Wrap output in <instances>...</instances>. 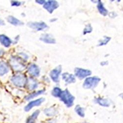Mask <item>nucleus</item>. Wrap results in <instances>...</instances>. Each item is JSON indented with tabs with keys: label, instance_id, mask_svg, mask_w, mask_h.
Returning a JSON list of instances; mask_svg holds the SVG:
<instances>
[{
	"label": "nucleus",
	"instance_id": "obj_32",
	"mask_svg": "<svg viewBox=\"0 0 123 123\" xmlns=\"http://www.w3.org/2000/svg\"><path fill=\"white\" fill-rule=\"evenodd\" d=\"M3 53V51L2 50H0V55Z\"/></svg>",
	"mask_w": 123,
	"mask_h": 123
},
{
	"label": "nucleus",
	"instance_id": "obj_13",
	"mask_svg": "<svg viewBox=\"0 0 123 123\" xmlns=\"http://www.w3.org/2000/svg\"><path fill=\"white\" fill-rule=\"evenodd\" d=\"M7 20L9 23H11V24L15 26H22L24 25V23L22 21L12 16H9L7 18Z\"/></svg>",
	"mask_w": 123,
	"mask_h": 123
},
{
	"label": "nucleus",
	"instance_id": "obj_18",
	"mask_svg": "<svg viewBox=\"0 0 123 123\" xmlns=\"http://www.w3.org/2000/svg\"><path fill=\"white\" fill-rule=\"evenodd\" d=\"M40 111L38 110L35 111L27 119L26 123H35L36 120L37 119L38 116L39 114Z\"/></svg>",
	"mask_w": 123,
	"mask_h": 123
},
{
	"label": "nucleus",
	"instance_id": "obj_28",
	"mask_svg": "<svg viewBox=\"0 0 123 123\" xmlns=\"http://www.w3.org/2000/svg\"><path fill=\"white\" fill-rule=\"evenodd\" d=\"M113 12H111V13H110V14H109V16L110 17H111V18H114V17H115V16H117V14H116V13H114V14H113Z\"/></svg>",
	"mask_w": 123,
	"mask_h": 123
},
{
	"label": "nucleus",
	"instance_id": "obj_11",
	"mask_svg": "<svg viewBox=\"0 0 123 123\" xmlns=\"http://www.w3.org/2000/svg\"><path fill=\"white\" fill-rule=\"evenodd\" d=\"M63 79L65 81L66 85L74 83L76 82V79L75 76L71 74H69L67 73H65L62 74Z\"/></svg>",
	"mask_w": 123,
	"mask_h": 123
},
{
	"label": "nucleus",
	"instance_id": "obj_22",
	"mask_svg": "<svg viewBox=\"0 0 123 123\" xmlns=\"http://www.w3.org/2000/svg\"><path fill=\"white\" fill-rule=\"evenodd\" d=\"M62 91L58 87H55L52 91V95L54 97L60 98Z\"/></svg>",
	"mask_w": 123,
	"mask_h": 123
},
{
	"label": "nucleus",
	"instance_id": "obj_30",
	"mask_svg": "<svg viewBox=\"0 0 123 123\" xmlns=\"http://www.w3.org/2000/svg\"><path fill=\"white\" fill-rule=\"evenodd\" d=\"M101 66H105V65H108V62L107 61L105 62H102L100 63Z\"/></svg>",
	"mask_w": 123,
	"mask_h": 123
},
{
	"label": "nucleus",
	"instance_id": "obj_27",
	"mask_svg": "<svg viewBox=\"0 0 123 123\" xmlns=\"http://www.w3.org/2000/svg\"><path fill=\"white\" fill-rule=\"evenodd\" d=\"M36 2L37 3H38L40 5H42L43 4H45V1H44V0H41V1H40V0H37V1H36Z\"/></svg>",
	"mask_w": 123,
	"mask_h": 123
},
{
	"label": "nucleus",
	"instance_id": "obj_8",
	"mask_svg": "<svg viewBox=\"0 0 123 123\" xmlns=\"http://www.w3.org/2000/svg\"><path fill=\"white\" fill-rule=\"evenodd\" d=\"M62 71V67L61 66H59L56 67L55 68L53 69L50 72V76L52 80L55 82H59V76Z\"/></svg>",
	"mask_w": 123,
	"mask_h": 123
},
{
	"label": "nucleus",
	"instance_id": "obj_5",
	"mask_svg": "<svg viewBox=\"0 0 123 123\" xmlns=\"http://www.w3.org/2000/svg\"><path fill=\"white\" fill-rule=\"evenodd\" d=\"M10 64H11L12 68L16 71H21L23 70L26 67L21 63V62L16 58H12L10 60Z\"/></svg>",
	"mask_w": 123,
	"mask_h": 123
},
{
	"label": "nucleus",
	"instance_id": "obj_26",
	"mask_svg": "<svg viewBox=\"0 0 123 123\" xmlns=\"http://www.w3.org/2000/svg\"><path fill=\"white\" fill-rule=\"evenodd\" d=\"M21 3L18 1H12V6H19L21 5Z\"/></svg>",
	"mask_w": 123,
	"mask_h": 123
},
{
	"label": "nucleus",
	"instance_id": "obj_25",
	"mask_svg": "<svg viewBox=\"0 0 123 123\" xmlns=\"http://www.w3.org/2000/svg\"><path fill=\"white\" fill-rule=\"evenodd\" d=\"M92 31H93V28H92L90 24H88L86 26L83 30V35H85L87 34L91 33L92 32Z\"/></svg>",
	"mask_w": 123,
	"mask_h": 123
},
{
	"label": "nucleus",
	"instance_id": "obj_3",
	"mask_svg": "<svg viewBox=\"0 0 123 123\" xmlns=\"http://www.w3.org/2000/svg\"><path fill=\"white\" fill-rule=\"evenodd\" d=\"M11 80L15 86L19 87H24L27 81L26 76L22 74H18L14 75L12 78Z\"/></svg>",
	"mask_w": 123,
	"mask_h": 123
},
{
	"label": "nucleus",
	"instance_id": "obj_12",
	"mask_svg": "<svg viewBox=\"0 0 123 123\" xmlns=\"http://www.w3.org/2000/svg\"><path fill=\"white\" fill-rule=\"evenodd\" d=\"M28 72L32 76L37 77L39 75L40 69L36 65L32 64L29 67Z\"/></svg>",
	"mask_w": 123,
	"mask_h": 123
},
{
	"label": "nucleus",
	"instance_id": "obj_14",
	"mask_svg": "<svg viewBox=\"0 0 123 123\" xmlns=\"http://www.w3.org/2000/svg\"><path fill=\"white\" fill-rule=\"evenodd\" d=\"M0 43L6 47H8L12 43V41L6 36L4 35H0Z\"/></svg>",
	"mask_w": 123,
	"mask_h": 123
},
{
	"label": "nucleus",
	"instance_id": "obj_29",
	"mask_svg": "<svg viewBox=\"0 0 123 123\" xmlns=\"http://www.w3.org/2000/svg\"><path fill=\"white\" fill-rule=\"evenodd\" d=\"M0 25H1V26L5 25V23L4 20H3L2 19H0Z\"/></svg>",
	"mask_w": 123,
	"mask_h": 123
},
{
	"label": "nucleus",
	"instance_id": "obj_23",
	"mask_svg": "<svg viewBox=\"0 0 123 123\" xmlns=\"http://www.w3.org/2000/svg\"><path fill=\"white\" fill-rule=\"evenodd\" d=\"M111 38L109 37L105 36L104 39L99 41V44H98V46H101L104 45H106L111 40Z\"/></svg>",
	"mask_w": 123,
	"mask_h": 123
},
{
	"label": "nucleus",
	"instance_id": "obj_19",
	"mask_svg": "<svg viewBox=\"0 0 123 123\" xmlns=\"http://www.w3.org/2000/svg\"><path fill=\"white\" fill-rule=\"evenodd\" d=\"M96 102L99 105L105 106V107H108L110 105V101L105 98H98L96 99Z\"/></svg>",
	"mask_w": 123,
	"mask_h": 123
},
{
	"label": "nucleus",
	"instance_id": "obj_16",
	"mask_svg": "<svg viewBox=\"0 0 123 123\" xmlns=\"http://www.w3.org/2000/svg\"><path fill=\"white\" fill-rule=\"evenodd\" d=\"M97 8L99 12L103 16H106L108 14V11L105 7L104 4H102L101 1H98V5Z\"/></svg>",
	"mask_w": 123,
	"mask_h": 123
},
{
	"label": "nucleus",
	"instance_id": "obj_17",
	"mask_svg": "<svg viewBox=\"0 0 123 123\" xmlns=\"http://www.w3.org/2000/svg\"><path fill=\"white\" fill-rule=\"evenodd\" d=\"M38 86L37 82L32 78H30L28 81V88L30 90L36 89Z\"/></svg>",
	"mask_w": 123,
	"mask_h": 123
},
{
	"label": "nucleus",
	"instance_id": "obj_9",
	"mask_svg": "<svg viewBox=\"0 0 123 123\" xmlns=\"http://www.w3.org/2000/svg\"><path fill=\"white\" fill-rule=\"evenodd\" d=\"M45 100V99L44 98H40L37 100L32 101L30 102L28 105H27L25 107V110L26 112L29 111L33 107L35 106H37L41 105L43 102Z\"/></svg>",
	"mask_w": 123,
	"mask_h": 123
},
{
	"label": "nucleus",
	"instance_id": "obj_1",
	"mask_svg": "<svg viewBox=\"0 0 123 123\" xmlns=\"http://www.w3.org/2000/svg\"><path fill=\"white\" fill-rule=\"evenodd\" d=\"M60 98L61 100L63 101L67 107H70L74 105L75 98L70 94L68 89L62 91Z\"/></svg>",
	"mask_w": 123,
	"mask_h": 123
},
{
	"label": "nucleus",
	"instance_id": "obj_7",
	"mask_svg": "<svg viewBox=\"0 0 123 123\" xmlns=\"http://www.w3.org/2000/svg\"><path fill=\"white\" fill-rule=\"evenodd\" d=\"M59 7V4L58 2L56 1H48L47 2H45L43 6V8L50 13H52L55 9H57Z\"/></svg>",
	"mask_w": 123,
	"mask_h": 123
},
{
	"label": "nucleus",
	"instance_id": "obj_21",
	"mask_svg": "<svg viewBox=\"0 0 123 123\" xmlns=\"http://www.w3.org/2000/svg\"><path fill=\"white\" fill-rule=\"evenodd\" d=\"M44 112L47 116H53L56 114V110L53 108H49L45 109Z\"/></svg>",
	"mask_w": 123,
	"mask_h": 123
},
{
	"label": "nucleus",
	"instance_id": "obj_6",
	"mask_svg": "<svg viewBox=\"0 0 123 123\" xmlns=\"http://www.w3.org/2000/svg\"><path fill=\"white\" fill-rule=\"evenodd\" d=\"M27 26L31 29L40 31H43L48 27L47 25L43 22H30L27 24Z\"/></svg>",
	"mask_w": 123,
	"mask_h": 123
},
{
	"label": "nucleus",
	"instance_id": "obj_10",
	"mask_svg": "<svg viewBox=\"0 0 123 123\" xmlns=\"http://www.w3.org/2000/svg\"><path fill=\"white\" fill-rule=\"evenodd\" d=\"M40 40L46 43L54 44L56 43L55 39L54 38L52 35L48 34H45L42 35L40 37Z\"/></svg>",
	"mask_w": 123,
	"mask_h": 123
},
{
	"label": "nucleus",
	"instance_id": "obj_2",
	"mask_svg": "<svg viewBox=\"0 0 123 123\" xmlns=\"http://www.w3.org/2000/svg\"><path fill=\"white\" fill-rule=\"evenodd\" d=\"M100 80L101 79L97 76L88 77L84 82L83 87L86 89H94L98 86Z\"/></svg>",
	"mask_w": 123,
	"mask_h": 123
},
{
	"label": "nucleus",
	"instance_id": "obj_31",
	"mask_svg": "<svg viewBox=\"0 0 123 123\" xmlns=\"http://www.w3.org/2000/svg\"><path fill=\"white\" fill-rule=\"evenodd\" d=\"M57 19H51V21H52V22H54L55 21H56Z\"/></svg>",
	"mask_w": 123,
	"mask_h": 123
},
{
	"label": "nucleus",
	"instance_id": "obj_15",
	"mask_svg": "<svg viewBox=\"0 0 123 123\" xmlns=\"http://www.w3.org/2000/svg\"><path fill=\"white\" fill-rule=\"evenodd\" d=\"M9 71L8 66L4 62H0V76H2Z\"/></svg>",
	"mask_w": 123,
	"mask_h": 123
},
{
	"label": "nucleus",
	"instance_id": "obj_24",
	"mask_svg": "<svg viewBox=\"0 0 123 123\" xmlns=\"http://www.w3.org/2000/svg\"><path fill=\"white\" fill-rule=\"evenodd\" d=\"M75 110L79 116H80L81 117H84V116H85L84 109L83 108L80 107L79 105H78L76 106Z\"/></svg>",
	"mask_w": 123,
	"mask_h": 123
},
{
	"label": "nucleus",
	"instance_id": "obj_20",
	"mask_svg": "<svg viewBox=\"0 0 123 123\" xmlns=\"http://www.w3.org/2000/svg\"><path fill=\"white\" fill-rule=\"evenodd\" d=\"M44 92H45V90H40V91H38L37 92H35V93H33L32 94H31L29 95L28 96H27L25 98V99L27 100H31V99H32L36 98V97H37V96H39L40 95L43 94V93H44Z\"/></svg>",
	"mask_w": 123,
	"mask_h": 123
},
{
	"label": "nucleus",
	"instance_id": "obj_4",
	"mask_svg": "<svg viewBox=\"0 0 123 123\" xmlns=\"http://www.w3.org/2000/svg\"><path fill=\"white\" fill-rule=\"evenodd\" d=\"M75 75L80 79H83L92 74V71L89 69L76 68L74 70Z\"/></svg>",
	"mask_w": 123,
	"mask_h": 123
}]
</instances>
